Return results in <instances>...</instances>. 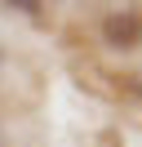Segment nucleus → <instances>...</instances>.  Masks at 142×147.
Segmentation results:
<instances>
[{
	"label": "nucleus",
	"instance_id": "obj_2",
	"mask_svg": "<svg viewBox=\"0 0 142 147\" xmlns=\"http://www.w3.org/2000/svg\"><path fill=\"white\" fill-rule=\"evenodd\" d=\"M5 5H9V9H22V13H31V18L40 13V0H5Z\"/></svg>",
	"mask_w": 142,
	"mask_h": 147
},
{
	"label": "nucleus",
	"instance_id": "obj_1",
	"mask_svg": "<svg viewBox=\"0 0 142 147\" xmlns=\"http://www.w3.org/2000/svg\"><path fill=\"white\" fill-rule=\"evenodd\" d=\"M102 40L111 49H138L142 45V13L133 9H115L102 18Z\"/></svg>",
	"mask_w": 142,
	"mask_h": 147
},
{
	"label": "nucleus",
	"instance_id": "obj_3",
	"mask_svg": "<svg viewBox=\"0 0 142 147\" xmlns=\"http://www.w3.org/2000/svg\"><path fill=\"white\" fill-rule=\"evenodd\" d=\"M124 94H133V98H142V71L129 76V85H124Z\"/></svg>",
	"mask_w": 142,
	"mask_h": 147
},
{
	"label": "nucleus",
	"instance_id": "obj_4",
	"mask_svg": "<svg viewBox=\"0 0 142 147\" xmlns=\"http://www.w3.org/2000/svg\"><path fill=\"white\" fill-rule=\"evenodd\" d=\"M0 147H5V138H0Z\"/></svg>",
	"mask_w": 142,
	"mask_h": 147
}]
</instances>
